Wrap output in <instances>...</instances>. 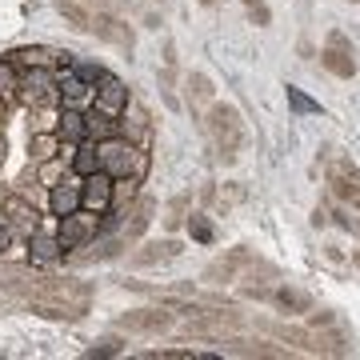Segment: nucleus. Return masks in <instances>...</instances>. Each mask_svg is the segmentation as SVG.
<instances>
[{"label":"nucleus","instance_id":"obj_8","mask_svg":"<svg viewBox=\"0 0 360 360\" xmlns=\"http://www.w3.org/2000/svg\"><path fill=\"white\" fill-rule=\"evenodd\" d=\"M252 264V252L248 248H232V252H224L220 260H212L205 269V281L208 284H232L236 276H240V269H248Z\"/></svg>","mask_w":360,"mask_h":360},{"label":"nucleus","instance_id":"obj_50","mask_svg":"<svg viewBox=\"0 0 360 360\" xmlns=\"http://www.w3.org/2000/svg\"><path fill=\"white\" fill-rule=\"evenodd\" d=\"M348 4H360V0H348Z\"/></svg>","mask_w":360,"mask_h":360},{"label":"nucleus","instance_id":"obj_40","mask_svg":"<svg viewBox=\"0 0 360 360\" xmlns=\"http://www.w3.org/2000/svg\"><path fill=\"white\" fill-rule=\"evenodd\" d=\"M309 324H312V328H328V324H336V316H333V312H312Z\"/></svg>","mask_w":360,"mask_h":360},{"label":"nucleus","instance_id":"obj_3","mask_svg":"<svg viewBox=\"0 0 360 360\" xmlns=\"http://www.w3.org/2000/svg\"><path fill=\"white\" fill-rule=\"evenodd\" d=\"M16 101L25 104L28 112H32V108H49V104H60L56 72H52V68H20V89H16Z\"/></svg>","mask_w":360,"mask_h":360},{"label":"nucleus","instance_id":"obj_33","mask_svg":"<svg viewBox=\"0 0 360 360\" xmlns=\"http://www.w3.org/2000/svg\"><path fill=\"white\" fill-rule=\"evenodd\" d=\"M120 352H124V340H120V336H101V340L84 352V356H92V360L101 356L104 360V356H120Z\"/></svg>","mask_w":360,"mask_h":360},{"label":"nucleus","instance_id":"obj_1","mask_svg":"<svg viewBox=\"0 0 360 360\" xmlns=\"http://www.w3.org/2000/svg\"><path fill=\"white\" fill-rule=\"evenodd\" d=\"M96 160H101V172H108L112 180L144 176V168H148V153L136 141L120 136V132L108 136V141H96Z\"/></svg>","mask_w":360,"mask_h":360},{"label":"nucleus","instance_id":"obj_48","mask_svg":"<svg viewBox=\"0 0 360 360\" xmlns=\"http://www.w3.org/2000/svg\"><path fill=\"white\" fill-rule=\"evenodd\" d=\"M4 104H8V101H4V96H0V120H4Z\"/></svg>","mask_w":360,"mask_h":360},{"label":"nucleus","instance_id":"obj_11","mask_svg":"<svg viewBox=\"0 0 360 360\" xmlns=\"http://www.w3.org/2000/svg\"><path fill=\"white\" fill-rule=\"evenodd\" d=\"M56 92H60V104H65V108H80V112H84L92 104V84H84L72 68H65V72L56 77Z\"/></svg>","mask_w":360,"mask_h":360},{"label":"nucleus","instance_id":"obj_16","mask_svg":"<svg viewBox=\"0 0 360 360\" xmlns=\"http://www.w3.org/2000/svg\"><path fill=\"white\" fill-rule=\"evenodd\" d=\"M180 252H184L180 240H148V245H141L132 252V269H153L160 260H176Z\"/></svg>","mask_w":360,"mask_h":360},{"label":"nucleus","instance_id":"obj_13","mask_svg":"<svg viewBox=\"0 0 360 360\" xmlns=\"http://www.w3.org/2000/svg\"><path fill=\"white\" fill-rule=\"evenodd\" d=\"M80 180L84 176H72L60 180V184H52L49 188V205H52V217H68V212H77L80 208Z\"/></svg>","mask_w":360,"mask_h":360},{"label":"nucleus","instance_id":"obj_24","mask_svg":"<svg viewBox=\"0 0 360 360\" xmlns=\"http://www.w3.org/2000/svg\"><path fill=\"white\" fill-rule=\"evenodd\" d=\"M184 92H188V108H200V104H212L217 101V89H212V80L205 72H188L184 80Z\"/></svg>","mask_w":360,"mask_h":360},{"label":"nucleus","instance_id":"obj_23","mask_svg":"<svg viewBox=\"0 0 360 360\" xmlns=\"http://www.w3.org/2000/svg\"><path fill=\"white\" fill-rule=\"evenodd\" d=\"M68 165H72V172H77V176H92V172L101 168V160H96V144L80 141L77 148H68Z\"/></svg>","mask_w":360,"mask_h":360},{"label":"nucleus","instance_id":"obj_37","mask_svg":"<svg viewBox=\"0 0 360 360\" xmlns=\"http://www.w3.org/2000/svg\"><path fill=\"white\" fill-rule=\"evenodd\" d=\"M129 245V240H124V236H120V240H108V245H101L96 248V260H112V257H120V248Z\"/></svg>","mask_w":360,"mask_h":360},{"label":"nucleus","instance_id":"obj_44","mask_svg":"<svg viewBox=\"0 0 360 360\" xmlns=\"http://www.w3.org/2000/svg\"><path fill=\"white\" fill-rule=\"evenodd\" d=\"M300 56H304V60H312V56H316V49H312L309 40H300Z\"/></svg>","mask_w":360,"mask_h":360},{"label":"nucleus","instance_id":"obj_29","mask_svg":"<svg viewBox=\"0 0 360 360\" xmlns=\"http://www.w3.org/2000/svg\"><path fill=\"white\" fill-rule=\"evenodd\" d=\"M60 16H65L77 32H92V13L84 4H77V0H60Z\"/></svg>","mask_w":360,"mask_h":360},{"label":"nucleus","instance_id":"obj_9","mask_svg":"<svg viewBox=\"0 0 360 360\" xmlns=\"http://www.w3.org/2000/svg\"><path fill=\"white\" fill-rule=\"evenodd\" d=\"M129 84L124 80H116V77H104L96 89H92V104L96 108H104V112H112V116H120L124 108H129Z\"/></svg>","mask_w":360,"mask_h":360},{"label":"nucleus","instance_id":"obj_49","mask_svg":"<svg viewBox=\"0 0 360 360\" xmlns=\"http://www.w3.org/2000/svg\"><path fill=\"white\" fill-rule=\"evenodd\" d=\"M245 4H248V8H252V4H260V0H245Z\"/></svg>","mask_w":360,"mask_h":360},{"label":"nucleus","instance_id":"obj_28","mask_svg":"<svg viewBox=\"0 0 360 360\" xmlns=\"http://www.w3.org/2000/svg\"><path fill=\"white\" fill-rule=\"evenodd\" d=\"M184 229H188V236H193L196 245H212V240H217V229H212V220H208L205 212H188Z\"/></svg>","mask_w":360,"mask_h":360},{"label":"nucleus","instance_id":"obj_17","mask_svg":"<svg viewBox=\"0 0 360 360\" xmlns=\"http://www.w3.org/2000/svg\"><path fill=\"white\" fill-rule=\"evenodd\" d=\"M84 132H89V141H108V136H116L120 132V116L104 112V108H96V104H89L84 108Z\"/></svg>","mask_w":360,"mask_h":360},{"label":"nucleus","instance_id":"obj_43","mask_svg":"<svg viewBox=\"0 0 360 360\" xmlns=\"http://www.w3.org/2000/svg\"><path fill=\"white\" fill-rule=\"evenodd\" d=\"M312 224H316V229H324V224H328V212H324V208H316V212H312Z\"/></svg>","mask_w":360,"mask_h":360},{"label":"nucleus","instance_id":"obj_42","mask_svg":"<svg viewBox=\"0 0 360 360\" xmlns=\"http://www.w3.org/2000/svg\"><path fill=\"white\" fill-rule=\"evenodd\" d=\"M165 65H168V68L176 65V49H172V40H168V44H165Z\"/></svg>","mask_w":360,"mask_h":360},{"label":"nucleus","instance_id":"obj_20","mask_svg":"<svg viewBox=\"0 0 360 360\" xmlns=\"http://www.w3.org/2000/svg\"><path fill=\"white\" fill-rule=\"evenodd\" d=\"M148 129H153V124H148V112H144L136 101H129V108L120 112V136H129V141L141 144L144 136H148Z\"/></svg>","mask_w":360,"mask_h":360},{"label":"nucleus","instance_id":"obj_36","mask_svg":"<svg viewBox=\"0 0 360 360\" xmlns=\"http://www.w3.org/2000/svg\"><path fill=\"white\" fill-rule=\"evenodd\" d=\"M184 220H188V196H176V200L168 205V217H165V224H168V229H180Z\"/></svg>","mask_w":360,"mask_h":360},{"label":"nucleus","instance_id":"obj_14","mask_svg":"<svg viewBox=\"0 0 360 360\" xmlns=\"http://www.w3.org/2000/svg\"><path fill=\"white\" fill-rule=\"evenodd\" d=\"M168 324H172V312L165 309H136L120 316V328H129V333H165Z\"/></svg>","mask_w":360,"mask_h":360},{"label":"nucleus","instance_id":"obj_12","mask_svg":"<svg viewBox=\"0 0 360 360\" xmlns=\"http://www.w3.org/2000/svg\"><path fill=\"white\" fill-rule=\"evenodd\" d=\"M92 32H96L104 44H116V49H124V52H132V44H136V40H132V28L124 25L120 16H108V13L92 16Z\"/></svg>","mask_w":360,"mask_h":360},{"label":"nucleus","instance_id":"obj_46","mask_svg":"<svg viewBox=\"0 0 360 360\" xmlns=\"http://www.w3.org/2000/svg\"><path fill=\"white\" fill-rule=\"evenodd\" d=\"M196 4H205V8H212V4H220V0H196Z\"/></svg>","mask_w":360,"mask_h":360},{"label":"nucleus","instance_id":"obj_10","mask_svg":"<svg viewBox=\"0 0 360 360\" xmlns=\"http://www.w3.org/2000/svg\"><path fill=\"white\" fill-rule=\"evenodd\" d=\"M328 184H333V193L340 196V200L360 205V168L356 165H348V160H333V168H328Z\"/></svg>","mask_w":360,"mask_h":360},{"label":"nucleus","instance_id":"obj_51","mask_svg":"<svg viewBox=\"0 0 360 360\" xmlns=\"http://www.w3.org/2000/svg\"><path fill=\"white\" fill-rule=\"evenodd\" d=\"M0 153H4V141H0Z\"/></svg>","mask_w":360,"mask_h":360},{"label":"nucleus","instance_id":"obj_5","mask_svg":"<svg viewBox=\"0 0 360 360\" xmlns=\"http://www.w3.org/2000/svg\"><path fill=\"white\" fill-rule=\"evenodd\" d=\"M0 220L13 229V236H28V232L40 229L37 205H28L25 196H16V193H4V196H0Z\"/></svg>","mask_w":360,"mask_h":360},{"label":"nucleus","instance_id":"obj_41","mask_svg":"<svg viewBox=\"0 0 360 360\" xmlns=\"http://www.w3.org/2000/svg\"><path fill=\"white\" fill-rule=\"evenodd\" d=\"M8 248H13V229H8V224L0 220V257H4Z\"/></svg>","mask_w":360,"mask_h":360},{"label":"nucleus","instance_id":"obj_25","mask_svg":"<svg viewBox=\"0 0 360 360\" xmlns=\"http://www.w3.org/2000/svg\"><path fill=\"white\" fill-rule=\"evenodd\" d=\"M321 65L340 80H352L356 77V60H352V52H340V49H324L321 52Z\"/></svg>","mask_w":360,"mask_h":360},{"label":"nucleus","instance_id":"obj_30","mask_svg":"<svg viewBox=\"0 0 360 360\" xmlns=\"http://www.w3.org/2000/svg\"><path fill=\"white\" fill-rule=\"evenodd\" d=\"M276 340H288V345L304 348V352H312V333H304V328H288V324H264Z\"/></svg>","mask_w":360,"mask_h":360},{"label":"nucleus","instance_id":"obj_47","mask_svg":"<svg viewBox=\"0 0 360 360\" xmlns=\"http://www.w3.org/2000/svg\"><path fill=\"white\" fill-rule=\"evenodd\" d=\"M352 264H356V269H360V248H356V252H352Z\"/></svg>","mask_w":360,"mask_h":360},{"label":"nucleus","instance_id":"obj_26","mask_svg":"<svg viewBox=\"0 0 360 360\" xmlns=\"http://www.w3.org/2000/svg\"><path fill=\"white\" fill-rule=\"evenodd\" d=\"M28 153H32V160H52L56 153H65V144H60V136L56 132H32V141H28Z\"/></svg>","mask_w":360,"mask_h":360},{"label":"nucleus","instance_id":"obj_31","mask_svg":"<svg viewBox=\"0 0 360 360\" xmlns=\"http://www.w3.org/2000/svg\"><path fill=\"white\" fill-rule=\"evenodd\" d=\"M16 89H20V68L4 56V60H0V96H4V101H16Z\"/></svg>","mask_w":360,"mask_h":360},{"label":"nucleus","instance_id":"obj_19","mask_svg":"<svg viewBox=\"0 0 360 360\" xmlns=\"http://www.w3.org/2000/svg\"><path fill=\"white\" fill-rule=\"evenodd\" d=\"M272 304L281 312H288V316H300V312H312V296L304 292V288H272V296H269Z\"/></svg>","mask_w":360,"mask_h":360},{"label":"nucleus","instance_id":"obj_39","mask_svg":"<svg viewBox=\"0 0 360 360\" xmlns=\"http://www.w3.org/2000/svg\"><path fill=\"white\" fill-rule=\"evenodd\" d=\"M328 49H340V52H352V40L345 37V32H340V28H333V32H328Z\"/></svg>","mask_w":360,"mask_h":360},{"label":"nucleus","instance_id":"obj_35","mask_svg":"<svg viewBox=\"0 0 360 360\" xmlns=\"http://www.w3.org/2000/svg\"><path fill=\"white\" fill-rule=\"evenodd\" d=\"M72 72H77V77L84 80V84H92V89H96V84H101L104 77H108V72H104L101 65H89V60H72Z\"/></svg>","mask_w":360,"mask_h":360},{"label":"nucleus","instance_id":"obj_7","mask_svg":"<svg viewBox=\"0 0 360 360\" xmlns=\"http://www.w3.org/2000/svg\"><path fill=\"white\" fill-rule=\"evenodd\" d=\"M120 212H124V240H141L144 232H148V224H153L156 200L153 196H132Z\"/></svg>","mask_w":360,"mask_h":360},{"label":"nucleus","instance_id":"obj_32","mask_svg":"<svg viewBox=\"0 0 360 360\" xmlns=\"http://www.w3.org/2000/svg\"><path fill=\"white\" fill-rule=\"evenodd\" d=\"M284 92H288V108H292L296 116H316L321 112V101H312L304 89H292V84H288Z\"/></svg>","mask_w":360,"mask_h":360},{"label":"nucleus","instance_id":"obj_4","mask_svg":"<svg viewBox=\"0 0 360 360\" xmlns=\"http://www.w3.org/2000/svg\"><path fill=\"white\" fill-rule=\"evenodd\" d=\"M60 224H56V240H60V248L68 252H77V248H84L96 236V212H89V208H77V212H68V217H56Z\"/></svg>","mask_w":360,"mask_h":360},{"label":"nucleus","instance_id":"obj_38","mask_svg":"<svg viewBox=\"0 0 360 360\" xmlns=\"http://www.w3.org/2000/svg\"><path fill=\"white\" fill-rule=\"evenodd\" d=\"M248 20H252V25H257V28H264V25H269V20H272V13H269V8H264V0H260V4H252V8H248Z\"/></svg>","mask_w":360,"mask_h":360},{"label":"nucleus","instance_id":"obj_15","mask_svg":"<svg viewBox=\"0 0 360 360\" xmlns=\"http://www.w3.org/2000/svg\"><path fill=\"white\" fill-rule=\"evenodd\" d=\"M25 240H28V260H32V264H56V260L65 257V248H60V240H56V232L37 229V232H28Z\"/></svg>","mask_w":360,"mask_h":360},{"label":"nucleus","instance_id":"obj_34","mask_svg":"<svg viewBox=\"0 0 360 360\" xmlns=\"http://www.w3.org/2000/svg\"><path fill=\"white\" fill-rule=\"evenodd\" d=\"M40 184L44 188H52V184H60V176H65V160L60 156H52V160H40Z\"/></svg>","mask_w":360,"mask_h":360},{"label":"nucleus","instance_id":"obj_45","mask_svg":"<svg viewBox=\"0 0 360 360\" xmlns=\"http://www.w3.org/2000/svg\"><path fill=\"white\" fill-rule=\"evenodd\" d=\"M144 28H153V32H156V28H160V16L148 13V16H144Z\"/></svg>","mask_w":360,"mask_h":360},{"label":"nucleus","instance_id":"obj_6","mask_svg":"<svg viewBox=\"0 0 360 360\" xmlns=\"http://www.w3.org/2000/svg\"><path fill=\"white\" fill-rule=\"evenodd\" d=\"M80 208H89L96 217H104L108 208H112V176L108 172H92V176L80 180Z\"/></svg>","mask_w":360,"mask_h":360},{"label":"nucleus","instance_id":"obj_27","mask_svg":"<svg viewBox=\"0 0 360 360\" xmlns=\"http://www.w3.org/2000/svg\"><path fill=\"white\" fill-rule=\"evenodd\" d=\"M224 345H229V352H236V356H284L281 348H269L264 340H236V336H229Z\"/></svg>","mask_w":360,"mask_h":360},{"label":"nucleus","instance_id":"obj_18","mask_svg":"<svg viewBox=\"0 0 360 360\" xmlns=\"http://www.w3.org/2000/svg\"><path fill=\"white\" fill-rule=\"evenodd\" d=\"M56 136H60V144H68V148H77L80 141H89V132H84V112L60 104V116H56Z\"/></svg>","mask_w":360,"mask_h":360},{"label":"nucleus","instance_id":"obj_22","mask_svg":"<svg viewBox=\"0 0 360 360\" xmlns=\"http://www.w3.org/2000/svg\"><path fill=\"white\" fill-rule=\"evenodd\" d=\"M8 60H13L16 68H52V65H60V52H49V49H16V52H8Z\"/></svg>","mask_w":360,"mask_h":360},{"label":"nucleus","instance_id":"obj_21","mask_svg":"<svg viewBox=\"0 0 360 360\" xmlns=\"http://www.w3.org/2000/svg\"><path fill=\"white\" fill-rule=\"evenodd\" d=\"M312 352H321V356H348L352 345H348V336L340 333L336 324H328V333L324 336H312Z\"/></svg>","mask_w":360,"mask_h":360},{"label":"nucleus","instance_id":"obj_2","mask_svg":"<svg viewBox=\"0 0 360 360\" xmlns=\"http://www.w3.org/2000/svg\"><path fill=\"white\" fill-rule=\"evenodd\" d=\"M205 129H208V136L217 141L220 165H232V160H236V148L245 141V120H240V112H236L232 104L212 101L208 104V116H205Z\"/></svg>","mask_w":360,"mask_h":360}]
</instances>
